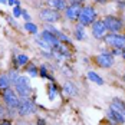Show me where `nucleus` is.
<instances>
[{"instance_id": "nucleus-1", "label": "nucleus", "mask_w": 125, "mask_h": 125, "mask_svg": "<svg viewBox=\"0 0 125 125\" xmlns=\"http://www.w3.org/2000/svg\"><path fill=\"white\" fill-rule=\"evenodd\" d=\"M13 85H14V92L19 95L20 99H23V98H30V96H32L33 89H32V85H30V82H29V79H27L26 76L20 75Z\"/></svg>"}, {"instance_id": "nucleus-2", "label": "nucleus", "mask_w": 125, "mask_h": 125, "mask_svg": "<svg viewBox=\"0 0 125 125\" xmlns=\"http://www.w3.org/2000/svg\"><path fill=\"white\" fill-rule=\"evenodd\" d=\"M1 98H3V102H4V106H6L7 109H12V111L17 109V106H19V104H20L19 95H17L14 91H12L10 88L1 92Z\"/></svg>"}, {"instance_id": "nucleus-3", "label": "nucleus", "mask_w": 125, "mask_h": 125, "mask_svg": "<svg viewBox=\"0 0 125 125\" xmlns=\"http://www.w3.org/2000/svg\"><path fill=\"white\" fill-rule=\"evenodd\" d=\"M78 20H79V23L82 26L92 25V23L96 20V12H95V9H94L92 6H82Z\"/></svg>"}, {"instance_id": "nucleus-4", "label": "nucleus", "mask_w": 125, "mask_h": 125, "mask_svg": "<svg viewBox=\"0 0 125 125\" xmlns=\"http://www.w3.org/2000/svg\"><path fill=\"white\" fill-rule=\"evenodd\" d=\"M105 43L109 45L114 49H121L125 50V35H119V33H109L105 35Z\"/></svg>"}, {"instance_id": "nucleus-5", "label": "nucleus", "mask_w": 125, "mask_h": 125, "mask_svg": "<svg viewBox=\"0 0 125 125\" xmlns=\"http://www.w3.org/2000/svg\"><path fill=\"white\" fill-rule=\"evenodd\" d=\"M16 111L19 114V116H27V115H32L36 112V105L30 98H23V99H20V104Z\"/></svg>"}, {"instance_id": "nucleus-6", "label": "nucleus", "mask_w": 125, "mask_h": 125, "mask_svg": "<svg viewBox=\"0 0 125 125\" xmlns=\"http://www.w3.org/2000/svg\"><path fill=\"white\" fill-rule=\"evenodd\" d=\"M102 22L106 27V32H109V33H119V30L124 27L122 22L115 16H105Z\"/></svg>"}, {"instance_id": "nucleus-7", "label": "nucleus", "mask_w": 125, "mask_h": 125, "mask_svg": "<svg viewBox=\"0 0 125 125\" xmlns=\"http://www.w3.org/2000/svg\"><path fill=\"white\" fill-rule=\"evenodd\" d=\"M81 9H82L81 1H79V0H72L71 4L65 9V16H66V19H69V20H78L79 13H81Z\"/></svg>"}, {"instance_id": "nucleus-8", "label": "nucleus", "mask_w": 125, "mask_h": 125, "mask_svg": "<svg viewBox=\"0 0 125 125\" xmlns=\"http://www.w3.org/2000/svg\"><path fill=\"white\" fill-rule=\"evenodd\" d=\"M39 17L46 23H55L61 19V13L55 9H52V7L50 9H42L39 13Z\"/></svg>"}, {"instance_id": "nucleus-9", "label": "nucleus", "mask_w": 125, "mask_h": 125, "mask_svg": "<svg viewBox=\"0 0 125 125\" xmlns=\"http://www.w3.org/2000/svg\"><path fill=\"white\" fill-rule=\"evenodd\" d=\"M91 26H92V35H94L95 39H104L105 38V35H106V27H105V25H104L102 20H95Z\"/></svg>"}, {"instance_id": "nucleus-10", "label": "nucleus", "mask_w": 125, "mask_h": 125, "mask_svg": "<svg viewBox=\"0 0 125 125\" xmlns=\"http://www.w3.org/2000/svg\"><path fill=\"white\" fill-rule=\"evenodd\" d=\"M95 61L101 68H111L114 65V55L111 53H101L95 58Z\"/></svg>"}, {"instance_id": "nucleus-11", "label": "nucleus", "mask_w": 125, "mask_h": 125, "mask_svg": "<svg viewBox=\"0 0 125 125\" xmlns=\"http://www.w3.org/2000/svg\"><path fill=\"white\" fill-rule=\"evenodd\" d=\"M39 36H40V39H43L48 45H50V48H55V46H58V45L61 43V40L56 38L53 33H50L49 30H46V29H45Z\"/></svg>"}, {"instance_id": "nucleus-12", "label": "nucleus", "mask_w": 125, "mask_h": 125, "mask_svg": "<svg viewBox=\"0 0 125 125\" xmlns=\"http://www.w3.org/2000/svg\"><path fill=\"white\" fill-rule=\"evenodd\" d=\"M108 118L112 121L114 124H124L125 122V115L122 112H119V111H116V109H114L109 106V111H108Z\"/></svg>"}, {"instance_id": "nucleus-13", "label": "nucleus", "mask_w": 125, "mask_h": 125, "mask_svg": "<svg viewBox=\"0 0 125 125\" xmlns=\"http://www.w3.org/2000/svg\"><path fill=\"white\" fill-rule=\"evenodd\" d=\"M49 4L52 9H55L58 12H62L68 7V0H49Z\"/></svg>"}, {"instance_id": "nucleus-14", "label": "nucleus", "mask_w": 125, "mask_h": 125, "mask_svg": "<svg viewBox=\"0 0 125 125\" xmlns=\"http://www.w3.org/2000/svg\"><path fill=\"white\" fill-rule=\"evenodd\" d=\"M63 94H66L68 96H75L76 94H78V89H76V86L72 83V82H65L63 83Z\"/></svg>"}, {"instance_id": "nucleus-15", "label": "nucleus", "mask_w": 125, "mask_h": 125, "mask_svg": "<svg viewBox=\"0 0 125 125\" xmlns=\"http://www.w3.org/2000/svg\"><path fill=\"white\" fill-rule=\"evenodd\" d=\"M10 85H12V83H10L9 76L6 75V73H0V92H3V91L9 89Z\"/></svg>"}, {"instance_id": "nucleus-16", "label": "nucleus", "mask_w": 125, "mask_h": 125, "mask_svg": "<svg viewBox=\"0 0 125 125\" xmlns=\"http://www.w3.org/2000/svg\"><path fill=\"white\" fill-rule=\"evenodd\" d=\"M85 26H82L81 23L75 27V38L78 40H85L86 39V33H85V29H83Z\"/></svg>"}, {"instance_id": "nucleus-17", "label": "nucleus", "mask_w": 125, "mask_h": 125, "mask_svg": "<svg viewBox=\"0 0 125 125\" xmlns=\"http://www.w3.org/2000/svg\"><path fill=\"white\" fill-rule=\"evenodd\" d=\"M88 79H89V81H92V82H95L96 85H104V79H102L98 73L92 72V71H89V72H88Z\"/></svg>"}, {"instance_id": "nucleus-18", "label": "nucleus", "mask_w": 125, "mask_h": 125, "mask_svg": "<svg viewBox=\"0 0 125 125\" xmlns=\"http://www.w3.org/2000/svg\"><path fill=\"white\" fill-rule=\"evenodd\" d=\"M111 108H114V109H116V111H119V112L124 114V111H125V104H124L121 99L115 98V99L112 101V105H111Z\"/></svg>"}, {"instance_id": "nucleus-19", "label": "nucleus", "mask_w": 125, "mask_h": 125, "mask_svg": "<svg viewBox=\"0 0 125 125\" xmlns=\"http://www.w3.org/2000/svg\"><path fill=\"white\" fill-rule=\"evenodd\" d=\"M23 27H25V30H27L32 35H36L38 33V26L35 25V23H32V22H26L25 25H23Z\"/></svg>"}, {"instance_id": "nucleus-20", "label": "nucleus", "mask_w": 125, "mask_h": 125, "mask_svg": "<svg viewBox=\"0 0 125 125\" xmlns=\"http://www.w3.org/2000/svg\"><path fill=\"white\" fill-rule=\"evenodd\" d=\"M16 62H17L19 66H25V65L29 63V58H27V55H23V53H22V55L17 56V61H16Z\"/></svg>"}, {"instance_id": "nucleus-21", "label": "nucleus", "mask_w": 125, "mask_h": 125, "mask_svg": "<svg viewBox=\"0 0 125 125\" xmlns=\"http://www.w3.org/2000/svg\"><path fill=\"white\" fill-rule=\"evenodd\" d=\"M56 91H58V88H56V85L52 82L49 85V99L53 101L55 99V96H56Z\"/></svg>"}, {"instance_id": "nucleus-22", "label": "nucleus", "mask_w": 125, "mask_h": 125, "mask_svg": "<svg viewBox=\"0 0 125 125\" xmlns=\"http://www.w3.org/2000/svg\"><path fill=\"white\" fill-rule=\"evenodd\" d=\"M39 75L42 76V78H48V79H50V81L53 82V78H52V76H49L46 66H40V68H39Z\"/></svg>"}, {"instance_id": "nucleus-23", "label": "nucleus", "mask_w": 125, "mask_h": 125, "mask_svg": "<svg viewBox=\"0 0 125 125\" xmlns=\"http://www.w3.org/2000/svg\"><path fill=\"white\" fill-rule=\"evenodd\" d=\"M56 38L59 39L61 42H65V43H69V45H71V39L68 38V36H66L63 32H61V30H58V33H56Z\"/></svg>"}, {"instance_id": "nucleus-24", "label": "nucleus", "mask_w": 125, "mask_h": 125, "mask_svg": "<svg viewBox=\"0 0 125 125\" xmlns=\"http://www.w3.org/2000/svg\"><path fill=\"white\" fill-rule=\"evenodd\" d=\"M36 43H38L39 46L42 48V49H46V50H52V48H50V45H48L43 39H40V36L39 38H36Z\"/></svg>"}, {"instance_id": "nucleus-25", "label": "nucleus", "mask_w": 125, "mask_h": 125, "mask_svg": "<svg viewBox=\"0 0 125 125\" xmlns=\"http://www.w3.org/2000/svg\"><path fill=\"white\" fill-rule=\"evenodd\" d=\"M7 76H9V79H10V83H14L20 75H19V72H17V71H14V69H13V71H10V72L7 73Z\"/></svg>"}, {"instance_id": "nucleus-26", "label": "nucleus", "mask_w": 125, "mask_h": 125, "mask_svg": "<svg viewBox=\"0 0 125 125\" xmlns=\"http://www.w3.org/2000/svg\"><path fill=\"white\" fill-rule=\"evenodd\" d=\"M27 73L30 76H38L39 75V69L35 66V65H29L27 66Z\"/></svg>"}, {"instance_id": "nucleus-27", "label": "nucleus", "mask_w": 125, "mask_h": 125, "mask_svg": "<svg viewBox=\"0 0 125 125\" xmlns=\"http://www.w3.org/2000/svg\"><path fill=\"white\" fill-rule=\"evenodd\" d=\"M13 17H19V16H22V9H20V6H14L13 7Z\"/></svg>"}, {"instance_id": "nucleus-28", "label": "nucleus", "mask_w": 125, "mask_h": 125, "mask_svg": "<svg viewBox=\"0 0 125 125\" xmlns=\"http://www.w3.org/2000/svg\"><path fill=\"white\" fill-rule=\"evenodd\" d=\"M6 3H7L9 6H19V4H20L19 0H6Z\"/></svg>"}, {"instance_id": "nucleus-29", "label": "nucleus", "mask_w": 125, "mask_h": 125, "mask_svg": "<svg viewBox=\"0 0 125 125\" xmlns=\"http://www.w3.org/2000/svg\"><path fill=\"white\" fill-rule=\"evenodd\" d=\"M4 116H6V108H4L3 105H0V121H1Z\"/></svg>"}, {"instance_id": "nucleus-30", "label": "nucleus", "mask_w": 125, "mask_h": 125, "mask_svg": "<svg viewBox=\"0 0 125 125\" xmlns=\"http://www.w3.org/2000/svg\"><path fill=\"white\" fill-rule=\"evenodd\" d=\"M22 16L25 17V20H27V22H30V16L27 14V12H26V10H22Z\"/></svg>"}, {"instance_id": "nucleus-31", "label": "nucleus", "mask_w": 125, "mask_h": 125, "mask_svg": "<svg viewBox=\"0 0 125 125\" xmlns=\"http://www.w3.org/2000/svg\"><path fill=\"white\" fill-rule=\"evenodd\" d=\"M36 125H46V121H45L43 118H38V121H36Z\"/></svg>"}, {"instance_id": "nucleus-32", "label": "nucleus", "mask_w": 125, "mask_h": 125, "mask_svg": "<svg viewBox=\"0 0 125 125\" xmlns=\"http://www.w3.org/2000/svg\"><path fill=\"white\" fill-rule=\"evenodd\" d=\"M0 125H13L10 121H6V119H1L0 121Z\"/></svg>"}, {"instance_id": "nucleus-33", "label": "nucleus", "mask_w": 125, "mask_h": 125, "mask_svg": "<svg viewBox=\"0 0 125 125\" xmlns=\"http://www.w3.org/2000/svg\"><path fill=\"white\" fill-rule=\"evenodd\" d=\"M121 53H122V50L121 49H114L112 50V55H121Z\"/></svg>"}, {"instance_id": "nucleus-34", "label": "nucleus", "mask_w": 125, "mask_h": 125, "mask_svg": "<svg viewBox=\"0 0 125 125\" xmlns=\"http://www.w3.org/2000/svg\"><path fill=\"white\" fill-rule=\"evenodd\" d=\"M94 1H95V3H99V4H102V3H105L106 0H94Z\"/></svg>"}, {"instance_id": "nucleus-35", "label": "nucleus", "mask_w": 125, "mask_h": 125, "mask_svg": "<svg viewBox=\"0 0 125 125\" xmlns=\"http://www.w3.org/2000/svg\"><path fill=\"white\" fill-rule=\"evenodd\" d=\"M121 55H122V58L125 59V50H122V53H121Z\"/></svg>"}, {"instance_id": "nucleus-36", "label": "nucleus", "mask_w": 125, "mask_h": 125, "mask_svg": "<svg viewBox=\"0 0 125 125\" xmlns=\"http://www.w3.org/2000/svg\"><path fill=\"white\" fill-rule=\"evenodd\" d=\"M0 3H1V4H3V3H6V0H0Z\"/></svg>"}, {"instance_id": "nucleus-37", "label": "nucleus", "mask_w": 125, "mask_h": 125, "mask_svg": "<svg viewBox=\"0 0 125 125\" xmlns=\"http://www.w3.org/2000/svg\"><path fill=\"white\" fill-rule=\"evenodd\" d=\"M124 81H125V75H124Z\"/></svg>"}, {"instance_id": "nucleus-38", "label": "nucleus", "mask_w": 125, "mask_h": 125, "mask_svg": "<svg viewBox=\"0 0 125 125\" xmlns=\"http://www.w3.org/2000/svg\"><path fill=\"white\" fill-rule=\"evenodd\" d=\"M79 1H83V0H79Z\"/></svg>"}, {"instance_id": "nucleus-39", "label": "nucleus", "mask_w": 125, "mask_h": 125, "mask_svg": "<svg viewBox=\"0 0 125 125\" xmlns=\"http://www.w3.org/2000/svg\"><path fill=\"white\" fill-rule=\"evenodd\" d=\"M124 115H125V111H124Z\"/></svg>"}]
</instances>
